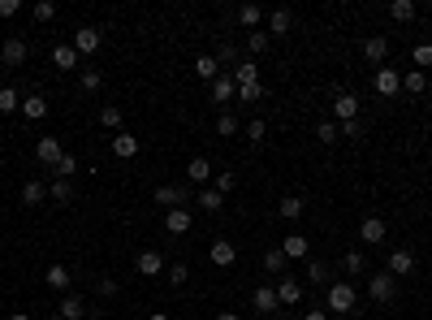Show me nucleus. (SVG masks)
Segmentation results:
<instances>
[{
    "mask_svg": "<svg viewBox=\"0 0 432 320\" xmlns=\"http://www.w3.org/2000/svg\"><path fill=\"white\" fill-rule=\"evenodd\" d=\"M212 87V104H229V100H238V83H234V74H220L216 83H207Z\"/></svg>",
    "mask_w": 432,
    "mask_h": 320,
    "instance_id": "ddd939ff",
    "label": "nucleus"
},
{
    "mask_svg": "<svg viewBox=\"0 0 432 320\" xmlns=\"http://www.w3.org/2000/svg\"><path fill=\"white\" fill-rule=\"evenodd\" d=\"M307 281H316V286H320V281H329V264L311 260V264H307Z\"/></svg>",
    "mask_w": 432,
    "mask_h": 320,
    "instance_id": "8fccbe9b",
    "label": "nucleus"
},
{
    "mask_svg": "<svg viewBox=\"0 0 432 320\" xmlns=\"http://www.w3.org/2000/svg\"><path fill=\"white\" fill-rule=\"evenodd\" d=\"M104 87V74L100 70H83V91H100Z\"/></svg>",
    "mask_w": 432,
    "mask_h": 320,
    "instance_id": "09e8293b",
    "label": "nucleus"
},
{
    "mask_svg": "<svg viewBox=\"0 0 432 320\" xmlns=\"http://www.w3.org/2000/svg\"><path fill=\"white\" fill-rule=\"evenodd\" d=\"M134 268H138V273L143 277H160V273H165V260H160V251H138V260H134Z\"/></svg>",
    "mask_w": 432,
    "mask_h": 320,
    "instance_id": "2eb2a0df",
    "label": "nucleus"
},
{
    "mask_svg": "<svg viewBox=\"0 0 432 320\" xmlns=\"http://www.w3.org/2000/svg\"><path fill=\"white\" fill-rule=\"evenodd\" d=\"M165 277H169V286H173V290H182V286H186V277H190V268H186V264H169V268H165Z\"/></svg>",
    "mask_w": 432,
    "mask_h": 320,
    "instance_id": "58836bf2",
    "label": "nucleus"
},
{
    "mask_svg": "<svg viewBox=\"0 0 432 320\" xmlns=\"http://www.w3.org/2000/svg\"><path fill=\"white\" fill-rule=\"evenodd\" d=\"M74 173H78V156H61V165H56V178H65V182H74Z\"/></svg>",
    "mask_w": 432,
    "mask_h": 320,
    "instance_id": "a18cd8bd",
    "label": "nucleus"
},
{
    "mask_svg": "<svg viewBox=\"0 0 432 320\" xmlns=\"http://www.w3.org/2000/svg\"><path fill=\"white\" fill-rule=\"evenodd\" d=\"M30 13H35V22H52L56 18V5H52V0H35Z\"/></svg>",
    "mask_w": 432,
    "mask_h": 320,
    "instance_id": "a19ab883",
    "label": "nucleus"
},
{
    "mask_svg": "<svg viewBox=\"0 0 432 320\" xmlns=\"http://www.w3.org/2000/svg\"><path fill=\"white\" fill-rule=\"evenodd\" d=\"M385 238H389V226H385V221H380V217H367L363 221V226H359V243H385Z\"/></svg>",
    "mask_w": 432,
    "mask_h": 320,
    "instance_id": "9d476101",
    "label": "nucleus"
},
{
    "mask_svg": "<svg viewBox=\"0 0 432 320\" xmlns=\"http://www.w3.org/2000/svg\"><path fill=\"white\" fill-rule=\"evenodd\" d=\"M0 61H5V70H18L22 61H26V43H22L18 35L5 39V43H0Z\"/></svg>",
    "mask_w": 432,
    "mask_h": 320,
    "instance_id": "9b49d317",
    "label": "nucleus"
},
{
    "mask_svg": "<svg viewBox=\"0 0 432 320\" xmlns=\"http://www.w3.org/2000/svg\"><path fill=\"white\" fill-rule=\"evenodd\" d=\"M56 316H65V320H83L87 308H83V299H78V294H65V299H61V308H56Z\"/></svg>",
    "mask_w": 432,
    "mask_h": 320,
    "instance_id": "a878e982",
    "label": "nucleus"
},
{
    "mask_svg": "<svg viewBox=\"0 0 432 320\" xmlns=\"http://www.w3.org/2000/svg\"><path fill=\"white\" fill-rule=\"evenodd\" d=\"M402 91L424 95V91H428V74H424V70H407V74H402Z\"/></svg>",
    "mask_w": 432,
    "mask_h": 320,
    "instance_id": "bb28decb",
    "label": "nucleus"
},
{
    "mask_svg": "<svg viewBox=\"0 0 432 320\" xmlns=\"http://www.w3.org/2000/svg\"><path fill=\"white\" fill-rule=\"evenodd\" d=\"M207 260H212L216 268H234V260H238V247H234V243H225V238H216V243H212V251H207Z\"/></svg>",
    "mask_w": 432,
    "mask_h": 320,
    "instance_id": "f8f14e48",
    "label": "nucleus"
},
{
    "mask_svg": "<svg viewBox=\"0 0 432 320\" xmlns=\"http://www.w3.org/2000/svg\"><path fill=\"white\" fill-rule=\"evenodd\" d=\"M117 290H121L117 277H100V281H95V294H100V299H117Z\"/></svg>",
    "mask_w": 432,
    "mask_h": 320,
    "instance_id": "49530a36",
    "label": "nucleus"
},
{
    "mask_svg": "<svg viewBox=\"0 0 432 320\" xmlns=\"http://www.w3.org/2000/svg\"><path fill=\"white\" fill-rule=\"evenodd\" d=\"M338 130H342V139H363V126L359 121H338Z\"/></svg>",
    "mask_w": 432,
    "mask_h": 320,
    "instance_id": "864d4df0",
    "label": "nucleus"
},
{
    "mask_svg": "<svg viewBox=\"0 0 432 320\" xmlns=\"http://www.w3.org/2000/svg\"><path fill=\"white\" fill-rule=\"evenodd\" d=\"M264 134H268V126H264L260 117H251V121H247V139H251V143H264Z\"/></svg>",
    "mask_w": 432,
    "mask_h": 320,
    "instance_id": "de8ad7c7",
    "label": "nucleus"
},
{
    "mask_svg": "<svg viewBox=\"0 0 432 320\" xmlns=\"http://www.w3.org/2000/svg\"><path fill=\"white\" fill-rule=\"evenodd\" d=\"M238 22H243L247 30H260V22H264V9H260V5H243V9H238Z\"/></svg>",
    "mask_w": 432,
    "mask_h": 320,
    "instance_id": "c9c22d12",
    "label": "nucleus"
},
{
    "mask_svg": "<svg viewBox=\"0 0 432 320\" xmlns=\"http://www.w3.org/2000/svg\"><path fill=\"white\" fill-rule=\"evenodd\" d=\"M22 117L26 121H43L48 117V100L43 95H22Z\"/></svg>",
    "mask_w": 432,
    "mask_h": 320,
    "instance_id": "a211bd4d",
    "label": "nucleus"
},
{
    "mask_svg": "<svg viewBox=\"0 0 432 320\" xmlns=\"http://www.w3.org/2000/svg\"><path fill=\"white\" fill-rule=\"evenodd\" d=\"M52 66H56V70H78L74 43H56V48H52Z\"/></svg>",
    "mask_w": 432,
    "mask_h": 320,
    "instance_id": "4be33fe9",
    "label": "nucleus"
},
{
    "mask_svg": "<svg viewBox=\"0 0 432 320\" xmlns=\"http://www.w3.org/2000/svg\"><path fill=\"white\" fill-rule=\"evenodd\" d=\"M190 226H195V217H190V208H173V212H165V230H169L173 238L190 234Z\"/></svg>",
    "mask_w": 432,
    "mask_h": 320,
    "instance_id": "6e6552de",
    "label": "nucleus"
},
{
    "mask_svg": "<svg viewBox=\"0 0 432 320\" xmlns=\"http://www.w3.org/2000/svg\"><path fill=\"white\" fill-rule=\"evenodd\" d=\"M260 95H264V87H260V83H251V87H238V100H243V104H255Z\"/></svg>",
    "mask_w": 432,
    "mask_h": 320,
    "instance_id": "3c124183",
    "label": "nucleus"
},
{
    "mask_svg": "<svg viewBox=\"0 0 432 320\" xmlns=\"http://www.w3.org/2000/svg\"><path fill=\"white\" fill-rule=\"evenodd\" d=\"M48 320H65V316H48Z\"/></svg>",
    "mask_w": 432,
    "mask_h": 320,
    "instance_id": "680f3d73",
    "label": "nucleus"
},
{
    "mask_svg": "<svg viewBox=\"0 0 432 320\" xmlns=\"http://www.w3.org/2000/svg\"><path fill=\"white\" fill-rule=\"evenodd\" d=\"M273 290H277V303H281V308H298V303H302V281H294V277H281Z\"/></svg>",
    "mask_w": 432,
    "mask_h": 320,
    "instance_id": "0eeeda50",
    "label": "nucleus"
},
{
    "mask_svg": "<svg viewBox=\"0 0 432 320\" xmlns=\"http://www.w3.org/2000/svg\"><path fill=\"white\" fill-rule=\"evenodd\" d=\"M13 13H22V0H0V18H13Z\"/></svg>",
    "mask_w": 432,
    "mask_h": 320,
    "instance_id": "6e6d98bb",
    "label": "nucleus"
},
{
    "mask_svg": "<svg viewBox=\"0 0 432 320\" xmlns=\"http://www.w3.org/2000/svg\"><path fill=\"white\" fill-rule=\"evenodd\" d=\"M18 108H22V91L18 87H0V113H18Z\"/></svg>",
    "mask_w": 432,
    "mask_h": 320,
    "instance_id": "c85d7f7f",
    "label": "nucleus"
},
{
    "mask_svg": "<svg viewBox=\"0 0 432 320\" xmlns=\"http://www.w3.org/2000/svg\"><path fill=\"white\" fill-rule=\"evenodd\" d=\"M195 78H203V83H216V78H220L216 57H199V61H195Z\"/></svg>",
    "mask_w": 432,
    "mask_h": 320,
    "instance_id": "2f4dec72",
    "label": "nucleus"
},
{
    "mask_svg": "<svg viewBox=\"0 0 432 320\" xmlns=\"http://www.w3.org/2000/svg\"><path fill=\"white\" fill-rule=\"evenodd\" d=\"M316 139H320V143H338V139H342L338 121H320V126H316Z\"/></svg>",
    "mask_w": 432,
    "mask_h": 320,
    "instance_id": "79ce46f5",
    "label": "nucleus"
},
{
    "mask_svg": "<svg viewBox=\"0 0 432 320\" xmlns=\"http://www.w3.org/2000/svg\"><path fill=\"white\" fill-rule=\"evenodd\" d=\"M333 117H338V121H359V95L355 91H338V100H333Z\"/></svg>",
    "mask_w": 432,
    "mask_h": 320,
    "instance_id": "39448f33",
    "label": "nucleus"
},
{
    "mask_svg": "<svg viewBox=\"0 0 432 320\" xmlns=\"http://www.w3.org/2000/svg\"><path fill=\"white\" fill-rule=\"evenodd\" d=\"M342 268H346V273H350V277H359V273H367V260H363V255H359V251H350V255H346V260H342Z\"/></svg>",
    "mask_w": 432,
    "mask_h": 320,
    "instance_id": "37998d69",
    "label": "nucleus"
},
{
    "mask_svg": "<svg viewBox=\"0 0 432 320\" xmlns=\"http://www.w3.org/2000/svg\"><path fill=\"white\" fill-rule=\"evenodd\" d=\"M216 134H220V139L238 134V117H234V113H216Z\"/></svg>",
    "mask_w": 432,
    "mask_h": 320,
    "instance_id": "ea45409f",
    "label": "nucleus"
},
{
    "mask_svg": "<svg viewBox=\"0 0 432 320\" xmlns=\"http://www.w3.org/2000/svg\"><path fill=\"white\" fill-rule=\"evenodd\" d=\"M147 320H169V316H165V312H152V316H147Z\"/></svg>",
    "mask_w": 432,
    "mask_h": 320,
    "instance_id": "052dcab7",
    "label": "nucleus"
},
{
    "mask_svg": "<svg viewBox=\"0 0 432 320\" xmlns=\"http://www.w3.org/2000/svg\"><path fill=\"white\" fill-rule=\"evenodd\" d=\"M367 294H372L376 303H389V299L398 294V277H389V273H376V277H367Z\"/></svg>",
    "mask_w": 432,
    "mask_h": 320,
    "instance_id": "7ed1b4c3",
    "label": "nucleus"
},
{
    "mask_svg": "<svg viewBox=\"0 0 432 320\" xmlns=\"http://www.w3.org/2000/svg\"><path fill=\"white\" fill-rule=\"evenodd\" d=\"M100 126H108V130H121V108H117V104H104V108H100Z\"/></svg>",
    "mask_w": 432,
    "mask_h": 320,
    "instance_id": "4c0bfd02",
    "label": "nucleus"
},
{
    "mask_svg": "<svg viewBox=\"0 0 432 320\" xmlns=\"http://www.w3.org/2000/svg\"><path fill=\"white\" fill-rule=\"evenodd\" d=\"M186 199H190L186 186H156V203L169 208V212H173V208H186Z\"/></svg>",
    "mask_w": 432,
    "mask_h": 320,
    "instance_id": "1a4fd4ad",
    "label": "nucleus"
},
{
    "mask_svg": "<svg viewBox=\"0 0 432 320\" xmlns=\"http://www.w3.org/2000/svg\"><path fill=\"white\" fill-rule=\"evenodd\" d=\"M9 320H30V316L26 312H9Z\"/></svg>",
    "mask_w": 432,
    "mask_h": 320,
    "instance_id": "bf43d9fd",
    "label": "nucleus"
},
{
    "mask_svg": "<svg viewBox=\"0 0 432 320\" xmlns=\"http://www.w3.org/2000/svg\"><path fill=\"white\" fill-rule=\"evenodd\" d=\"M234 186H238V178H234V173H216V190H220V195H229Z\"/></svg>",
    "mask_w": 432,
    "mask_h": 320,
    "instance_id": "5fc2aeb1",
    "label": "nucleus"
},
{
    "mask_svg": "<svg viewBox=\"0 0 432 320\" xmlns=\"http://www.w3.org/2000/svg\"><path fill=\"white\" fill-rule=\"evenodd\" d=\"M43 199H48V186H43L39 178H30V182L22 186V203H26V208H39Z\"/></svg>",
    "mask_w": 432,
    "mask_h": 320,
    "instance_id": "393cba45",
    "label": "nucleus"
},
{
    "mask_svg": "<svg viewBox=\"0 0 432 320\" xmlns=\"http://www.w3.org/2000/svg\"><path fill=\"white\" fill-rule=\"evenodd\" d=\"M285 264H290V260H285V251H281V247H273V251H264V273H273V277H281V273H285Z\"/></svg>",
    "mask_w": 432,
    "mask_h": 320,
    "instance_id": "cd10ccee",
    "label": "nucleus"
},
{
    "mask_svg": "<svg viewBox=\"0 0 432 320\" xmlns=\"http://www.w3.org/2000/svg\"><path fill=\"white\" fill-rule=\"evenodd\" d=\"M251 308H255V312H277V308H281V303H277V290H273V286H260V290L251 294Z\"/></svg>",
    "mask_w": 432,
    "mask_h": 320,
    "instance_id": "6ab92c4d",
    "label": "nucleus"
},
{
    "mask_svg": "<svg viewBox=\"0 0 432 320\" xmlns=\"http://www.w3.org/2000/svg\"><path fill=\"white\" fill-rule=\"evenodd\" d=\"M302 320H329V312H320V308H316V312H302Z\"/></svg>",
    "mask_w": 432,
    "mask_h": 320,
    "instance_id": "4d7b16f0",
    "label": "nucleus"
},
{
    "mask_svg": "<svg viewBox=\"0 0 432 320\" xmlns=\"http://www.w3.org/2000/svg\"><path fill=\"white\" fill-rule=\"evenodd\" d=\"M113 156H117V160H134V156H138V139H134L130 130H117V134H113Z\"/></svg>",
    "mask_w": 432,
    "mask_h": 320,
    "instance_id": "dca6fc26",
    "label": "nucleus"
},
{
    "mask_svg": "<svg viewBox=\"0 0 432 320\" xmlns=\"http://www.w3.org/2000/svg\"><path fill=\"white\" fill-rule=\"evenodd\" d=\"M290 26H294V18H290L285 9H273V13H268V35H285Z\"/></svg>",
    "mask_w": 432,
    "mask_h": 320,
    "instance_id": "473e14b6",
    "label": "nucleus"
},
{
    "mask_svg": "<svg viewBox=\"0 0 432 320\" xmlns=\"http://www.w3.org/2000/svg\"><path fill=\"white\" fill-rule=\"evenodd\" d=\"M207 178H212V165H207L203 156H195V160L186 165V182H190V186H203Z\"/></svg>",
    "mask_w": 432,
    "mask_h": 320,
    "instance_id": "aec40b11",
    "label": "nucleus"
},
{
    "mask_svg": "<svg viewBox=\"0 0 432 320\" xmlns=\"http://www.w3.org/2000/svg\"><path fill=\"white\" fill-rule=\"evenodd\" d=\"M100 43H104V35H100L95 26H78V35H74V52H78V57L100 52Z\"/></svg>",
    "mask_w": 432,
    "mask_h": 320,
    "instance_id": "20e7f679",
    "label": "nucleus"
},
{
    "mask_svg": "<svg viewBox=\"0 0 432 320\" xmlns=\"http://www.w3.org/2000/svg\"><path fill=\"white\" fill-rule=\"evenodd\" d=\"M35 156H39V165H61V156H65V152H61V139H39L35 143Z\"/></svg>",
    "mask_w": 432,
    "mask_h": 320,
    "instance_id": "f3484780",
    "label": "nucleus"
},
{
    "mask_svg": "<svg viewBox=\"0 0 432 320\" xmlns=\"http://www.w3.org/2000/svg\"><path fill=\"white\" fill-rule=\"evenodd\" d=\"M415 70H432V43H415Z\"/></svg>",
    "mask_w": 432,
    "mask_h": 320,
    "instance_id": "c03bdc74",
    "label": "nucleus"
},
{
    "mask_svg": "<svg viewBox=\"0 0 432 320\" xmlns=\"http://www.w3.org/2000/svg\"><path fill=\"white\" fill-rule=\"evenodd\" d=\"M363 57L372 61V66H380V61L389 57V39H385V35H372V39L363 43Z\"/></svg>",
    "mask_w": 432,
    "mask_h": 320,
    "instance_id": "412c9836",
    "label": "nucleus"
},
{
    "mask_svg": "<svg viewBox=\"0 0 432 320\" xmlns=\"http://www.w3.org/2000/svg\"><path fill=\"white\" fill-rule=\"evenodd\" d=\"M268 43H273V35H268V30H251V35H247V52H251V61L260 57V52H268Z\"/></svg>",
    "mask_w": 432,
    "mask_h": 320,
    "instance_id": "72a5a7b5",
    "label": "nucleus"
},
{
    "mask_svg": "<svg viewBox=\"0 0 432 320\" xmlns=\"http://www.w3.org/2000/svg\"><path fill=\"white\" fill-rule=\"evenodd\" d=\"M285 260H302V255H307L311 251V243H307V238H302V234H285Z\"/></svg>",
    "mask_w": 432,
    "mask_h": 320,
    "instance_id": "b1692460",
    "label": "nucleus"
},
{
    "mask_svg": "<svg viewBox=\"0 0 432 320\" xmlns=\"http://www.w3.org/2000/svg\"><path fill=\"white\" fill-rule=\"evenodd\" d=\"M389 18H393V22H411V18H415V0H393V5H389Z\"/></svg>",
    "mask_w": 432,
    "mask_h": 320,
    "instance_id": "e433bc0d",
    "label": "nucleus"
},
{
    "mask_svg": "<svg viewBox=\"0 0 432 320\" xmlns=\"http://www.w3.org/2000/svg\"><path fill=\"white\" fill-rule=\"evenodd\" d=\"M234 83L238 87H251V83H260V70H255V61L247 57V61H238L234 66Z\"/></svg>",
    "mask_w": 432,
    "mask_h": 320,
    "instance_id": "5701e85b",
    "label": "nucleus"
},
{
    "mask_svg": "<svg viewBox=\"0 0 432 320\" xmlns=\"http://www.w3.org/2000/svg\"><path fill=\"white\" fill-rule=\"evenodd\" d=\"M411 268H415V251H407V247H393V251H389L385 273H389V277H407Z\"/></svg>",
    "mask_w": 432,
    "mask_h": 320,
    "instance_id": "423d86ee",
    "label": "nucleus"
},
{
    "mask_svg": "<svg viewBox=\"0 0 432 320\" xmlns=\"http://www.w3.org/2000/svg\"><path fill=\"white\" fill-rule=\"evenodd\" d=\"M325 312H346V316H355V286L350 281H333L329 286V308Z\"/></svg>",
    "mask_w": 432,
    "mask_h": 320,
    "instance_id": "f257e3e1",
    "label": "nucleus"
},
{
    "mask_svg": "<svg viewBox=\"0 0 432 320\" xmlns=\"http://www.w3.org/2000/svg\"><path fill=\"white\" fill-rule=\"evenodd\" d=\"M43 281L52 286V290H61V294H70V286H74V273L65 264H48V273H43Z\"/></svg>",
    "mask_w": 432,
    "mask_h": 320,
    "instance_id": "4468645a",
    "label": "nucleus"
},
{
    "mask_svg": "<svg viewBox=\"0 0 432 320\" xmlns=\"http://www.w3.org/2000/svg\"><path fill=\"white\" fill-rule=\"evenodd\" d=\"M238 61V48L234 43H220V52H216V66H234Z\"/></svg>",
    "mask_w": 432,
    "mask_h": 320,
    "instance_id": "603ef678",
    "label": "nucleus"
},
{
    "mask_svg": "<svg viewBox=\"0 0 432 320\" xmlns=\"http://www.w3.org/2000/svg\"><path fill=\"white\" fill-rule=\"evenodd\" d=\"M216 320H238V312H216Z\"/></svg>",
    "mask_w": 432,
    "mask_h": 320,
    "instance_id": "13d9d810",
    "label": "nucleus"
},
{
    "mask_svg": "<svg viewBox=\"0 0 432 320\" xmlns=\"http://www.w3.org/2000/svg\"><path fill=\"white\" fill-rule=\"evenodd\" d=\"M372 87H376V95H385V100H393V95L398 91H402V74H398V70H376V78H372Z\"/></svg>",
    "mask_w": 432,
    "mask_h": 320,
    "instance_id": "f03ea898",
    "label": "nucleus"
},
{
    "mask_svg": "<svg viewBox=\"0 0 432 320\" xmlns=\"http://www.w3.org/2000/svg\"><path fill=\"white\" fill-rule=\"evenodd\" d=\"M48 199H52V203H74V182L56 178L52 186H48Z\"/></svg>",
    "mask_w": 432,
    "mask_h": 320,
    "instance_id": "c756f323",
    "label": "nucleus"
},
{
    "mask_svg": "<svg viewBox=\"0 0 432 320\" xmlns=\"http://www.w3.org/2000/svg\"><path fill=\"white\" fill-rule=\"evenodd\" d=\"M277 212H281V221H298L302 212H307V203H302L298 195H285V199H281V208H277Z\"/></svg>",
    "mask_w": 432,
    "mask_h": 320,
    "instance_id": "7c9ffc66",
    "label": "nucleus"
},
{
    "mask_svg": "<svg viewBox=\"0 0 432 320\" xmlns=\"http://www.w3.org/2000/svg\"><path fill=\"white\" fill-rule=\"evenodd\" d=\"M199 208H207V212H220V208H225V195H220L216 186H203V190H199Z\"/></svg>",
    "mask_w": 432,
    "mask_h": 320,
    "instance_id": "f704fd0d",
    "label": "nucleus"
}]
</instances>
